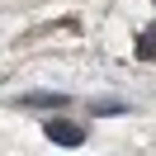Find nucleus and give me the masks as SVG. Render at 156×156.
I'll return each instance as SVG.
<instances>
[{"mask_svg": "<svg viewBox=\"0 0 156 156\" xmlns=\"http://www.w3.org/2000/svg\"><path fill=\"white\" fill-rule=\"evenodd\" d=\"M95 114H128V104H123V99H99Z\"/></svg>", "mask_w": 156, "mask_h": 156, "instance_id": "3", "label": "nucleus"}, {"mask_svg": "<svg viewBox=\"0 0 156 156\" xmlns=\"http://www.w3.org/2000/svg\"><path fill=\"white\" fill-rule=\"evenodd\" d=\"M137 52H142V57H151V52H156V29H147V33H142V43H137Z\"/></svg>", "mask_w": 156, "mask_h": 156, "instance_id": "4", "label": "nucleus"}, {"mask_svg": "<svg viewBox=\"0 0 156 156\" xmlns=\"http://www.w3.org/2000/svg\"><path fill=\"white\" fill-rule=\"evenodd\" d=\"M48 137L57 147H80V142H85V128H80V123H66V118H52V123H48Z\"/></svg>", "mask_w": 156, "mask_h": 156, "instance_id": "1", "label": "nucleus"}, {"mask_svg": "<svg viewBox=\"0 0 156 156\" xmlns=\"http://www.w3.org/2000/svg\"><path fill=\"white\" fill-rule=\"evenodd\" d=\"M19 104H38V109H57V104H62V95H24Z\"/></svg>", "mask_w": 156, "mask_h": 156, "instance_id": "2", "label": "nucleus"}]
</instances>
